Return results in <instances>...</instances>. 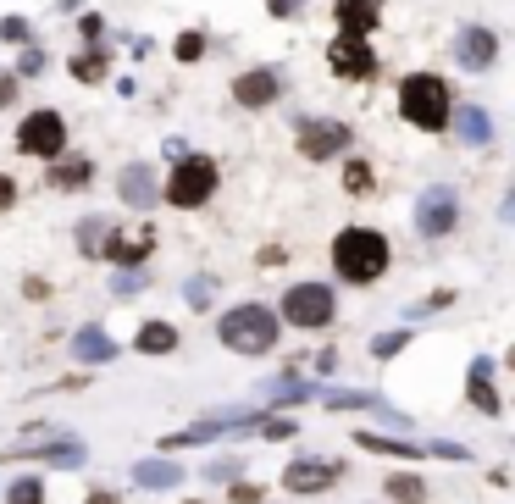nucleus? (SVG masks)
I'll return each instance as SVG.
<instances>
[{"label":"nucleus","mask_w":515,"mask_h":504,"mask_svg":"<svg viewBox=\"0 0 515 504\" xmlns=\"http://www.w3.org/2000/svg\"><path fill=\"white\" fill-rule=\"evenodd\" d=\"M316 372H322V377L338 372V349H322V355H316Z\"/></svg>","instance_id":"37998d69"},{"label":"nucleus","mask_w":515,"mask_h":504,"mask_svg":"<svg viewBox=\"0 0 515 504\" xmlns=\"http://www.w3.org/2000/svg\"><path fill=\"white\" fill-rule=\"evenodd\" d=\"M449 128H455V139H460V144H471V150L493 144V117H488V106L455 100V106H449Z\"/></svg>","instance_id":"dca6fc26"},{"label":"nucleus","mask_w":515,"mask_h":504,"mask_svg":"<svg viewBox=\"0 0 515 504\" xmlns=\"http://www.w3.org/2000/svg\"><path fill=\"white\" fill-rule=\"evenodd\" d=\"M233 471H239V455H222V460H211V466H205V477H211V482H228Z\"/></svg>","instance_id":"ea45409f"},{"label":"nucleus","mask_w":515,"mask_h":504,"mask_svg":"<svg viewBox=\"0 0 515 504\" xmlns=\"http://www.w3.org/2000/svg\"><path fill=\"white\" fill-rule=\"evenodd\" d=\"M189 504H200V499H189Z\"/></svg>","instance_id":"49530a36"},{"label":"nucleus","mask_w":515,"mask_h":504,"mask_svg":"<svg viewBox=\"0 0 515 504\" xmlns=\"http://www.w3.org/2000/svg\"><path fill=\"white\" fill-rule=\"evenodd\" d=\"M117 200L133 205V211H150V205H161V178H156V167L128 161V167L117 172Z\"/></svg>","instance_id":"4468645a"},{"label":"nucleus","mask_w":515,"mask_h":504,"mask_svg":"<svg viewBox=\"0 0 515 504\" xmlns=\"http://www.w3.org/2000/svg\"><path fill=\"white\" fill-rule=\"evenodd\" d=\"M372 189H377V172H372V161H344V194H355V200H366Z\"/></svg>","instance_id":"bb28decb"},{"label":"nucleus","mask_w":515,"mask_h":504,"mask_svg":"<svg viewBox=\"0 0 515 504\" xmlns=\"http://www.w3.org/2000/svg\"><path fill=\"white\" fill-rule=\"evenodd\" d=\"M228 499H233V504H261V488H255V482H233Z\"/></svg>","instance_id":"a19ab883"},{"label":"nucleus","mask_w":515,"mask_h":504,"mask_svg":"<svg viewBox=\"0 0 515 504\" xmlns=\"http://www.w3.org/2000/svg\"><path fill=\"white\" fill-rule=\"evenodd\" d=\"M183 294H189V305H211L216 283H211V277H189V288H183Z\"/></svg>","instance_id":"58836bf2"},{"label":"nucleus","mask_w":515,"mask_h":504,"mask_svg":"<svg viewBox=\"0 0 515 504\" xmlns=\"http://www.w3.org/2000/svg\"><path fill=\"white\" fill-rule=\"evenodd\" d=\"M344 482V460H327V455H294L283 466V488L288 493H327Z\"/></svg>","instance_id":"9d476101"},{"label":"nucleus","mask_w":515,"mask_h":504,"mask_svg":"<svg viewBox=\"0 0 515 504\" xmlns=\"http://www.w3.org/2000/svg\"><path fill=\"white\" fill-rule=\"evenodd\" d=\"M150 250H156V228H133V233L117 228L106 261H111V266H144V261H150Z\"/></svg>","instance_id":"a211bd4d"},{"label":"nucleus","mask_w":515,"mask_h":504,"mask_svg":"<svg viewBox=\"0 0 515 504\" xmlns=\"http://www.w3.org/2000/svg\"><path fill=\"white\" fill-rule=\"evenodd\" d=\"M449 106H455V89H449L444 72H405L399 78V117L416 133H449Z\"/></svg>","instance_id":"f257e3e1"},{"label":"nucleus","mask_w":515,"mask_h":504,"mask_svg":"<svg viewBox=\"0 0 515 504\" xmlns=\"http://www.w3.org/2000/svg\"><path fill=\"white\" fill-rule=\"evenodd\" d=\"M78 34H84L89 45H100V34H106V17H100V12H78Z\"/></svg>","instance_id":"c9c22d12"},{"label":"nucleus","mask_w":515,"mask_h":504,"mask_svg":"<svg viewBox=\"0 0 515 504\" xmlns=\"http://www.w3.org/2000/svg\"><path fill=\"white\" fill-rule=\"evenodd\" d=\"M360 449H372V455H394V460H427V449L410 444V438H383V432H355Z\"/></svg>","instance_id":"393cba45"},{"label":"nucleus","mask_w":515,"mask_h":504,"mask_svg":"<svg viewBox=\"0 0 515 504\" xmlns=\"http://www.w3.org/2000/svg\"><path fill=\"white\" fill-rule=\"evenodd\" d=\"M6 504H45V482H39V477H17L12 488H6Z\"/></svg>","instance_id":"c756f323"},{"label":"nucleus","mask_w":515,"mask_h":504,"mask_svg":"<svg viewBox=\"0 0 515 504\" xmlns=\"http://www.w3.org/2000/svg\"><path fill=\"white\" fill-rule=\"evenodd\" d=\"M349 139H355V128L338 117H300L294 122V144H300L305 161H333L349 150Z\"/></svg>","instance_id":"0eeeda50"},{"label":"nucleus","mask_w":515,"mask_h":504,"mask_svg":"<svg viewBox=\"0 0 515 504\" xmlns=\"http://www.w3.org/2000/svg\"><path fill=\"white\" fill-rule=\"evenodd\" d=\"M333 23H338V34L372 39L383 28V0H333Z\"/></svg>","instance_id":"2eb2a0df"},{"label":"nucleus","mask_w":515,"mask_h":504,"mask_svg":"<svg viewBox=\"0 0 515 504\" xmlns=\"http://www.w3.org/2000/svg\"><path fill=\"white\" fill-rule=\"evenodd\" d=\"M277 333H283V322H277V311L261 305V300H244V305H233V311L216 316V338H222V349H233V355H244V360L272 355Z\"/></svg>","instance_id":"f03ea898"},{"label":"nucleus","mask_w":515,"mask_h":504,"mask_svg":"<svg viewBox=\"0 0 515 504\" xmlns=\"http://www.w3.org/2000/svg\"><path fill=\"white\" fill-rule=\"evenodd\" d=\"M144 283H150V277H144L139 266H122V272L111 277V294H122V300H128V294H139Z\"/></svg>","instance_id":"473e14b6"},{"label":"nucleus","mask_w":515,"mask_h":504,"mask_svg":"<svg viewBox=\"0 0 515 504\" xmlns=\"http://www.w3.org/2000/svg\"><path fill=\"white\" fill-rule=\"evenodd\" d=\"M12 205H17V183L0 172V211H12Z\"/></svg>","instance_id":"79ce46f5"},{"label":"nucleus","mask_w":515,"mask_h":504,"mask_svg":"<svg viewBox=\"0 0 515 504\" xmlns=\"http://www.w3.org/2000/svg\"><path fill=\"white\" fill-rule=\"evenodd\" d=\"M377 394H355V388H333L327 394V410H372Z\"/></svg>","instance_id":"2f4dec72"},{"label":"nucleus","mask_w":515,"mask_h":504,"mask_svg":"<svg viewBox=\"0 0 515 504\" xmlns=\"http://www.w3.org/2000/svg\"><path fill=\"white\" fill-rule=\"evenodd\" d=\"M133 482H139V488H150V493H161V488H178V482H183V466H178L172 455L139 460V466H133Z\"/></svg>","instance_id":"4be33fe9"},{"label":"nucleus","mask_w":515,"mask_h":504,"mask_svg":"<svg viewBox=\"0 0 515 504\" xmlns=\"http://www.w3.org/2000/svg\"><path fill=\"white\" fill-rule=\"evenodd\" d=\"M383 493L394 504H421V499H427V482H421L416 471H394V477L383 482Z\"/></svg>","instance_id":"a878e982"},{"label":"nucleus","mask_w":515,"mask_h":504,"mask_svg":"<svg viewBox=\"0 0 515 504\" xmlns=\"http://www.w3.org/2000/svg\"><path fill=\"white\" fill-rule=\"evenodd\" d=\"M45 72V56H39L34 45H23V56H17V78H39Z\"/></svg>","instance_id":"e433bc0d"},{"label":"nucleus","mask_w":515,"mask_h":504,"mask_svg":"<svg viewBox=\"0 0 515 504\" xmlns=\"http://www.w3.org/2000/svg\"><path fill=\"white\" fill-rule=\"evenodd\" d=\"M72 360H84V366H106V360H117V338L106 333L100 322H84L78 333H72Z\"/></svg>","instance_id":"f3484780"},{"label":"nucleus","mask_w":515,"mask_h":504,"mask_svg":"<svg viewBox=\"0 0 515 504\" xmlns=\"http://www.w3.org/2000/svg\"><path fill=\"white\" fill-rule=\"evenodd\" d=\"M67 117L61 111H50V106H39V111H28L23 122H17V133H12V144H17V156H34V161H56V156H67Z\"/></svg>","instance_id":"423d86ee"},{"label":"nucleus","mask_w":515,"mask_h":504,"mask_svg":"<svg viewBox=\"0 0 515 504\" xmlns=\"http://www.w3.org/2000/svg\"><path fill=\"white\" fill-rule=\"evenodd\" d=\"M172 56H178L183 67H194V61L205 56V34H200V28H183V34L172 39Z\"/></svg>","instance_id":"c85d7f7f"},{"label":"nucleus","mask_w":515,"mask_h":504,"mask_svg":"<svg viewBox=\"0 0 515 504\" xmlns=\"http://www.w3.org/2000/svg\"><path fill=\"white\" fill-rule=\"evenodd\" d=\"M84 504H122V499H117V493H111V488H95V493H89Z\"/></svg>","instance_id":"a18cd8bd"},{"label":"nucleus","mask_w":515,"mask_h":504,"mask_svg":"<svg viewBox=\"0 0 515 504\" xmlns=\"http://www.w3.org/2000/svg\"><path fill=\"white\" fill-rule=\"evenodd\" d=\"M133 349H139V355H150V360L172 355V349H178V327L161 322V316H150V322L139 327V338H133Z\"/></svg>","instance_id":"b1692460"},{"label":"nucleus","mask_w":515,"mask_h":504,"mask_svg":"<svg viewBox=\"0 0 515 504\" xmlns=\"http://www.w3.org/2000/svg\"><path fill=\"white\" fill-rule=\"evenodd\" d=\"M255 432H261V438H272V444H288V438H300V421H288V416H272V410H266V416L255 421Z\"/></svg>","instance_id":"cd10ccee"},{"label":"nucleus","mask_w":515,"mask_h":504,"mask_svg":"<svg viewBox=\"0 0 515 504\" xmlns=\"http://www.w3.org/2000/svg\"><path fill=\"white\" fill-rule=\"evenodd\" d=\"M12 100H17V78H0V111L12 106Z\"/></svg>","instance_id":"c03bdc74"},{"label":"nucleus","mask_w":515,"mask_h":504,"mask_svg":"<svg viewBox=\"0 0 515 504\" xmlns=\"http://www.w3.org/2000/svg\"><path fill=\"white\" fill-rule=\"evenodd\" d=\"M6 460H34V466H61V471H78L89 460V449L78 444V438H50V444H39V449H28V444H17V449H0Z\"/></svg>","instance_id":"f8f14e48"},{"label":"nucleus","mask_w":515,"mask_h":504,"mask_svg":"<svg viewBox=\"0 0 515 504\" xmlns=\"http://www.w3.org/2000/svg\"><path fill=\"white\" fill-rule=\"evenodd\" d=\"M333 316H338V294H333V283H288V288H283V300H277V322L305 327V333H322Z\"/></svg>","instance_id":"39448f33"},{"label":"nucleus","mask_w":515,"mask_h":504,"mask_svg":"<svg viewBox=\"0 0 515 504\" xmlns=\"http://www.w3.org/2000/svg\"><path fill=\"white\" fill-rule=\"evenodd\" d=\"M399 349H410V327H394V333H377L372 338V355L377 360H394Z\"/></svg>","instance_id":"7c9ffc66"},{"label":"nucleus","mask_w":515,"mask_h":504,"mask_svg":"<svg viewBox=\"0 0 515 504\" xmlns=\"http://www.w3.org/2000/svg\"><path fill=\"white\" fill-rule=\"evenodd\" d=\"M388 261H394V244H388L377 228H344L333 239V272L344 277L349 288L377 283V277L388 272Z\"/></svg>","instance_id":"7ed1b4c3"},{"label":"nucleus","mask_w":515,"mask_h":504,"mask_svg":"<svg viewBox=\"0 0 515 504\" xmlns=\"http://www.w3.org/2000/svg\"><path fill=\"white\" fill-rule=\"evenodd\" d=\"M266 12H272L277 23H294V17L305 12V0H266Z\"/></svg>","instance_id":"4c0bfd02"},{"label":"nucleus","mask_w":515,"mask_h":504,"mask_svg":"<svg viewBox=\"0 0 515 504\" xmlns=\"http://www.w3.org/2000/svg\"><path fill=\"white\" fill-rule=\"evenodd\" d=\"M455 228H460V194H455V183H432V189L416 200V233H421V239H449Z\"/></svg>","instance_id":"6e6552de"},{"label":"nucleus","mask_w":515,"mask_h":504,"mask_svg":"<svg viewBox=\"0 0 515 504\" xmlns=\"http://www.w3.org/2000/svg\"><path fill=\"white\" fill-rule=\"evenodd\" d=\"M455 61L466 72H488L493 61H499V34H493V28H482V23H466L455 34Z\"/></svg>","instance_id":"ddd939ff"},{"label":"nucleus","mask_w":515,"mask_h":504,"mask_svg":"<svg viewBox=\"0 0 515 504\" xmlns=\"http://www.w3.org/2000/svg\"><path fill=\"white\" fill-rule=\"evenodd\" d=\"M89 178H95V161L89 156H56L45 172V183L56 194H72V189H89Z\"/></svg>","instance_id":"6ab92c4d"},{"label":"nucleus","mask_w":515,"mask_h":504,"mask_svg":"<svg viewBox=\"0 0 515 504\" xmlns=\"http://www.w3.org/2000/svg\"><path fill=\"white\" fill-rule=\"evenodd\" d=\"M0 39L6 45H28V17H0Z\"/></svg>","instance_id":"72a5a7b5"},{"label":"nucleus","mask_w":515,"mask_h":504,"mask_svg":"<svg viewBox=\"0 0 515 504\" xmlns=\"http://www.w3.org/2000/svg\"><path fill=\"white\" fill-rule=\"evenodd\" d=\"M111 239H117V222H111V216H84V222H78V250H84L89 261H106Z\"/></svg>","instance_id":"5701e85b"},{"label":"nucleus","mask_w":515,"mask_h":504,"mask_svg":"<svg viewBox=\"0 0 515 504\" xmlns=\"http://www.w3.org/2000/svg\"><path fill=\"white\" fill-rule=\"evenodd\" d=\"M228 95L239 100L244 111H266V106H277V95H283V72H277V67H250V72L233 78Z\"/></svg>","instance_id":"9b49d317"},{"label":"nucleus","mask_w":515,"mask_h":504,"mask_svg":"<svg viewBox=\"0 0 515 504\" xmlns=\"http://www.w3.org/2000/svg\"><path fill=\"white\" fill-rule=\"evenodd\" d=\"M421 449H427V460H471V449L449 444V438H438V444H421Z\"/></svg>","instance_id":"f704fd0d"},{"label":"nucleus","mask_w":515,"mask_h":504,"mask_svg":"<svg viewBox=\"0 0 515 504\" xmlns=\"http://www.w3.org/2000/svg\"><path fill=\"white\" fill-rule=\"evenodd\" d=\"M327 67H333V78L372 84L377 78V50L366 45V39H355V34H333V45H327Z\"/></svg>","instance_id":"1a4fd4ad"},{"label":"nucleus","mask_w":515,"mask_h":504,"mask_svg":"<svg viewBox=\"0 0 515 504\" xmlns=\"http://www.w3.org/2000/svg\"><path fill=\"white\" fill-rule=\"evenodd\" d=\"M216 183H222V167H216L211 156L183 150V156L172 161V172L161 178V200H167L172 211H200V205L216 194Z\"/></svg>","instance_id":"20e7f679"},{"label":"nucleus","mask_w":515,"mask_h":504,"mask_svg":"<svg viewBox=\"0 0 515 504\" xmlns=\"http://www.w3.org/2000/svg\"><path fill=\"white\" fill-rule=\"evenodd\" d=\"M488 377H493V360H488V355H477V360H471V377H466V399L477 405V416H499V410H504Z\"/></svg>","instance_id":"aec40b11"},{"label":"nucleus","mask_w":515,"mask_h":504,"mask_svg":"<svg viewBox=\"0 0 515 504\" xmlns=\"http://www.w3.org/2000/svg\"><path fill=\"white\" fill-rule=\"evenodd\" d=\"M67 72L78 78V84H106V72H111V50H106V45H84V50H72V56H67Z\"/></svg>","instance_id":"412c9836"}]
</instances>
